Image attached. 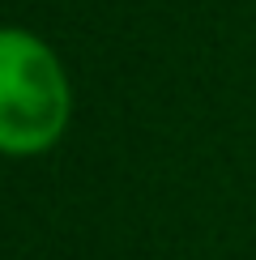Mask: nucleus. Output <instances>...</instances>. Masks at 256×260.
Segmentation results:
<instances>
[{
	"label": "nucleus",
	"mask_w": 256,
	"mask_h": 260,
	"mask_svg": "<svg viewBox=\"0 0 256 260\" xmlns=\"http://www.w3.org/2000/svg\"><path fill=\"white\" fill-rule=\"evenodd\" d=\"M69 124V81L51 47L26 30H0V154H43Z\"/></svg>",
	"instance_id": "1"
}]
</instances>
